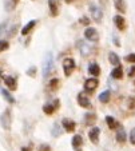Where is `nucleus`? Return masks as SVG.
<instances>
[{"mask_svg": "<svg viewBox=\"0 0 135 151\" xmlns=\"http://www.w3.org/2000/svg\"><path fill=\"white\" fill-rule=\"evenodd\" d=\"M54 58L51 54H47L46 59H44V64H43V76L48 78L50 75L54 72Z\"/></svg>", "mask_w": 135, "mask_h": 151, "instance_id": "nucleus-1", "label": "nucleus"}, {"mask_svg": "<svg viewBox=\"0 0 135 151\" xmlns=\"http://www.w3.org/2000/svg\"><path fill=\"white\" fill-rule=\"evenodd\" d=\"M0 123L4 130H9L11 128V111L6 110L3 114L0 115Z\"/></svg>", "mask_w": 135, "mask_h": 151, "instance_id": "nucleus-2", "label": "nucleus"}, {"mask_svg": "<svg viewBox=\"0 0 135 151\" xmlns=\"http://www.w3.org/2000/svg\"><path fill=\"white\" fill-rule=\"evenodd\" d=\"M75 67H76V66H75L74 59H71V58H67V59L63 62V70H64V74H66V76H70V75L74 72Z\"/></svg>", "mask_w": 135, "mask_h": 151, "instance_id": "nucleus-3", "label": "nucleus"}, {"mask_svg": "<svg viewBox=\"0 0 135 151\" xmlns=\"http://www.w3.org/2000/svg\"><path fill=\"white\" fill-rule=\"evenodd\" d=\"M78 103H79L80 107H83V109H88V107H91V102H90L88 96L86 95V92H79Z\"/></svg>", "mask_w": 135, "mask_h": 151, "instance_id": "nucleus-4", "label": "nucleus"}, {"mask_svg": "<svg viewBox=\"0 0 135 151\" xmlns=\"http://www.w3.org/2000/svg\"><path fill=\"white\" fill-rule=\"evenodd\" d=\"M84 36H86L87 40H91V42H96L99 39V35H98V31L92 27H88V28L84 31Z\"/></svg>", "mask_w": 135, "mask_h": 151, "instance_id": "nucleus-5", "label": "nucleus"}, {"mask_svg": "<svg viewBox=\"0 0 135 151\" xmlns=\"http://www.w3.org/2000/svg\"><path fill=\"white\" fill-rule=\"evenodd\" d=\"M98 86H99L98 79L91 78V79H87L86 82H84V90H86V91H94Z\"/></svg>", "mask_w": 135, "mask_h": 151, "instance_id": "nucleus-6", "label": "nucleus"}, {"mask_svg": "<svg viewBox=\"0 0 135 151\" xmlns=\"http://www.w3.org/2000/svg\"><path fill=\"white\" fill-rule=\"evenodd\" d=\"M91 15H92V19H94L95 22H101V20L103 19V12H102V9L96 6H91Z\"/></svg>", "mask_w": 135, "mask_h": 151, "instance_id": "nucleus-7", "label": "nucleus"}, {"mask_svg": "<svg viewBox=\"0 0 135 151\" xmlns=\"http://www.w3.org/2000/svg\"><path fill=\"white\" fill-rule=\"evenodd\" d=\"M99 135H101V128L99 127H92L88 132V137H90V139H91L92 143H98Z\"/></svg>", "mask_w": 135, "mask_h": 151, "instance_id": "nucleus-8", "label": "nucleus"}, {"mask_svg": "<svg viewBox=\"0 0 135 151\" xmlns=\"http://www.w3.org/2000/svg\"><path fill=\"white\" fill-rule=\"evenodd\" d=\"M114 23H115V26H116V28L121 29V31H123V29L126 28V20H124V17L121 16V15L114 16Z\"/></svg>", "mask_w": 135, "mask_h": 151, "instance_id": "nucleus-9", "label": "nucleus"}, {"mask_svg": "<svg viewBox=\"0 0 135 151\" xmlns=\"http://www.w3.org/2000/svg\"><path fill=\"white\" fill-rule=\"evenodd\" d=\"M4 83H6V86L8 87L9 90H12V91H15V90L17 88V84H16V79L12 76H6L4 78Z\"/></svg>", "mask_w": 135, "mask_h": 151, "instance_id": "nucleus-10", "label": "nucleus"}, {"mask_svg": "<svg viewBox=\"0 0 135 151\" xmlns=\"http://www.w3.org/2000/svg\"><path fill=\"white\" fill-rule=\"evenodd\" d=\"M63 127L66 128V131L67 132H72L75 130V122L74 120H71V119H67V118H64L63 119Z\"/></svg>", "mask_w": 135, "mask_h": 151, "instance_id": "nucleus-11", "label": "nucleus"}, {"mask_svg": "<svg viewBox=\"0 0 135 151\" xmlns=\"http://www.w3.org/2000/svg\"><path fill=\"white\" fill-rule=\"evenodd\" d=\"M83 145V139H82L80 135H75L72 138V147L75 148V151H82L80 150V146Z\"/></svg>", "mask_w": 135, "mask_h": 151, "instance_id": "nucleus-12", "label": "nucleus"}, {"mask_svg": "<svg viewBox=\"0 0 135 151\" xmlns=\"http://www.w3.org/2000/svg\"><path fill=\"white\" fill-rule=\"evenodd\" d=\"M111 78L112 79H122L123 78V68L121 66H116L111 71Z\"/></svg>", "mask_w": 135, "mask_h": 151, "instance_id": "nucleus-13", "label": "nucleus"}, {"mask_svg": "<svg viewBox=\"0 0 135 151\" xmlns=\"http://www.w3.org/2000/svg\"><path fill=\"white\" fill-rule=\"evenodd\" d=\"M108 60H110V63H111L112 66H119L121 64V59H119V56L115 52H110L108 54Z\"/></svg>", "mask_w": 135, "mask_h": 151, "instance_id": "nucleus-14", "label": "nucleus"}, {"mask_svg": "<svg viewBox=\"0 0 135 151\" xmlns=\"http://www.w3.org/2000/svg\"><path fill=\"white\" fill-rule=\"evenodd\" d=\"M35 24H36V20H31V22H28V23L23 27V29H22V35H28L29 32H31V29L35 27Z\"/></svg>", "mask_w": 135, "mask_h": 151, "instance_id": "nucleus-15", "label": "nucleus"}, {"mask_svg": "<svg viewBox=\"0 0 135 151\" xmlns=\"http://www.w3.org/2000/svg\"><path fill=\"white\" fill-rule=\"evenodd\" d=\"M78 46H79V48H80V52H82V55H88L90 54V51H91V48H90V46L87 44V43H84V42H78Z\"/></svg>", "mask_w": 135, "mask_h": 151, "instance_id": "nucleus-16", "label": "nucleus"}, {"mask_svg": "<svg viewBox=\"0 0 135 151\" xmlns=\"http://www.w3.org/2000/svg\"><path fill=\"white\" fill-rule=\"evenodd\" d=\"M114 4H115V8L118 9L119 12H126V3H124V0H115L114 1Z\"/></svg>", "mask_w": 135, "mask_h": 151, "instance_id": "nucleus-17", "label": "nucleus"}, {"mask_svg": "<svg viewBox=\"0 0 135 151\" xmlns=\"http://www.w3.org/2000/svg\"><path fill=\"white\" fill-rule=\"evenodd\" d=\"M88 71L91 75H94V76H96V75L101 74V68H99V66L96 64V63H91L88 67Z\"/></svg>", "mask_w": 135, "mask_h": 151, "instance_id": "nucleus-18", "label": "nucleus"}, {"mask_svg": "<svg viewBox=\"0 0 135 151\" xmlns=\"http://www.w3.org/2000/svg\"><path fill=\"white\" fill-rule=\"evenodd\" d=\"M48 6H50L51 15L52 16H56L57 15V3H56V0H48Z\"/></svg>", "mask_w": 135, "mask_h": 151, "instance_id": "nucleus-19", "label": "nucleus"}, {"mask_svg": "<svg viewBox=\"0 0 135 151\" xmlns=\"http://www.w3.org/2000/svg\"><path fill=\"white\" fill-rule=\"evenodd\" d=\"M116 140H118L119 143H124L127 140V135H126V132H124L123 128H121V130L118 131V134H116Z\"/></svg>", "mask_w": 135, "mask_h": 151, "instance_id": "nucleus-20", "label": "nucleus"}, {"mask_svg": "<svg viewBox=\"0 0 135 151\" xmlns=\"http://www.w3.org/2000/svg\"><path fill=\"white\" fill-rule=\"evenodd\" d=\"M110 96H111V92L107 90V91H103L101 95H99V100H101L102 103H107L110 100Z\"/></svg>", "mask_w": 135, "mask_h": 151, "instance_id": "nucleus-21", "label": "nucleus"}, {"mask_svg": "<svg viewBox=\"0 0 135 151\" xmlns=\"http://www.w3.org/2000/svg\"><path fill=\"white\" fill-rule=\"evenodd\" d=\"M106 123L108 124V127L111 128V130H115V127H118V123L114 120V118L112 116H106Z\"/></svg>", "mask_w": 135, "mask_h": 151, "instance_id": "nucleus-22", "label": "nucleus"}, {"mask_svg": "<svg viewBox=\"0 0 135 151\" xmlns=\"http://www.w3.org/2000/svg\"><path fill=\"white\" fill-rule=\"evenodd\" d=\"M126 107L130 110H135V98L134 96H130L126 99Z\"/></svg>", "mask_w": 135, "mask_h": 151, "instance_id": "nucleus-23", "label": "nucleus"}, {"mask_svg": "<svg viewBox=\"0 0 135 151\" xmlns=\"http://www.w3.org/2000/svg\"><path fill=\"white\" fill-rule=\"evenodd\" d=\"M95 122H96V116H95V114H87L86 115V123L88 126L94 124Z\"/></svg>", "mask_w": 135, "mask_h": 151, "instance_id": "nucleus-24", "label": "nucleus"}, {"mask_svg": "<svg viewBox=\"0 0 135 151\" xmlns=\"http://www.w3.org/2000/svg\"><path fill=\"white\" fill-rule=\"evenodd\" d=\"M55 110H56V107H55V106H52V104H46L43 107V111L46 112V114H48V115H51Z\"/></svg>", "mask_w": 135, "mask_h": 151, "instance_id": "nucleus-25", "label": "nucleus"}, {"mask_svg": "<svg viewBox=\"0 0 135 151\" xmlns=\"http://www.w3.org/2000/svg\"><path fill=\"white\" fill-rule=\"evenodd\" d=\"M0 91H1V94L4 95V98H6V100H7V102H9V103H14V102H15V99L11 96V94H9V92L7 91V90H3V88H1V90H0Z\"/></svg>", "mask_w": 135, "mask_h": 151, "instance_id": "nucleus-26", "label": "nucleus"}, {"mask_svg": "<svg viewBox=\"0 0 135 151\" xmlns=\"http://www.w3.org/2000/svg\"><path fill=\"white\" fill-rule=\"evenodd\" d=\"M8 47H9L8 42H6V40H0V52H3V51H6V50H8Z\"/></svg>", "mask_w": 135, "mask_h": 151, "instance_id": "nucleus-27", "label": "nucleus"}, {"mask_svg": "<svg viewBox=\"0 0 135 151\" xmlns=\"http://www.w3.org/2000/svg\"><path fill=\"white\" fill-rule=\"evenodd\" d=\"M60 127H59V124L57 123H55V126H54V130H52V135H55V137H59L60 135Z\"/></svg>", "mask_w": 135, "mask_h": 151, "instance_id": "nucleus-28", "label": "nucleus"}, {"mask_svg": "<svg viewBox=\"0 0 135 151\" xmlns=\"http://www.w3.org/2000/svg\"><path fill=\"white\" fill-rule=\"evenodd\" d=\"M130 143L135 146V128H132L130 131Z\"/></svg>", "mask_w": 135, "mask_h": 151, "instance_id": "nucleus-29", "label": "nucleus"}, {"mask_svg": "<svg viewBox=\"0 0 135 151\" xmlns=\"http://www.w3.org/2000/svg\"><path fill=\"white\" fill-rule=\"evenodd\" d=\"M39 151H51V147L48 145H40L39 146Z\"/></svg>", "mask_w": 135, "mask_h": 151, "instance_id": "nucleus-30", "label": "nucleus"}, {"mask_svg": "<svg viewBox=\"0 0 135 151\" xmlns=\"http://www.w3.org/2000/svg\"><path fill=\"white\" fill-rule=\"evenodd\" d=\"M80 23L84 24V26H88V24H90V19L87 16H82L80 17Z\"/></svg>", "mask_w": 135, "mask_h": 151, "instance_id": "nucleus-31", "label": "nucleus"}, {"mask_svg": "<svg viewBox=\"0 0 135 151\" xmlns=\"http://www.w3.org/2000/svg\"><path fill=\"white\" fill-rule=\"evenodd\" d=\"M126 60L130 63H135V54H130L126 56Z\"/></svg>", "mask_w": 135, "mask_h": 151, "instance_id": "nucleus-32", "label": "nucleus"}, {"mask_svg": "<svg viewBox=\"0 0 135 151\" xmlns=\"http://www.w3.org/2000/svg\"><path fill=\"white\" fill-rule=\"evenodd\" d=\"M57 84H59V79H52L51 82H50L51 88H55V87H57Z\"/></svg>", "mask_w": 135, "mask_h": 151, "instance_id": "nucleus-33", "label": "nucleus"}, {"mask_svg": "<svg viewBox=\"0 0 135 151\" xmlns=\"http://www.w3.org/2000/svg\"><path fill=\"white\" fill-rule=\"evenodd\" d=\"M35 72H36V68H35V67H31V68L27 71V74H28L29 76H35Z\"/></svg>", "mask_w": 135, "mask_h": 151, "instance_id": "nucleus-34", "label": "nucleus"}, {"mask_svg": "<svg viewBox=\"0 0 135 151\" xmlns=\"http://www.w3.org/2000/svg\"><path fill=\"white\" fill-rule=\"evenodd\" d=\"M129 75H130V76H135V66H132L131 68H130Z\"/></svg>", "mask_w": 135, "mask_h": 151, "instance_id": "nucleus-35", "label": "nucleus"}, {"mask_svg": "<svg viewBox=\"0 0 135 151\" xmlns=\"http://www.w3.org/2000/svg\"><path fill=\"white\" fill-rule=\"evenodd\" d=\"M22 151H31V150H29V148H27V147H23V148H22Z\"/></svg>", "mask_w": 135, "mask_h": 151, "instance_id": "nucleus-36", "label": "nucleus"}, {"mask_svg": "<svg viewBox=\"0 0 135 151\" xmlns=\"http://www.w3.org/2000/svg\"><path fill=\"white\" fill-rule=\"evenodd\" d=\"M64 1H66V3H72L74 0H64Z\"/></svg>", "mask_w": 135, "mask_h": 151, "instance_id": "nucleus-37", "label": "nucleus"}, {"mask_svg": "<svg viewBox=\"0 0 135 151\" xmlns=\"http://www.w3.org/2000/svg\"><path fill=\"white\" fill-rule=\"evenodd\" d=\"M14 1H15V3H17V1H19V0H14Z\"/></svg>", "mask_w": 135, "mask_h": 151, "instance_id": "nucleus-38", "label": "nucleus"}, {"mask_svg": "<svg viewBox=\"0 0 135 151\" xmlns=\"http://www.w3.org/2000/svg\"><path fill=\"white\" fill-rule=\"evenodd\" d=\"M0 78H1V72H0Z\"/></svg>", "mask_w": 135, "mask_h": 151, "instance_id": "nucleus-39", "label": "nucleus"}]
</instances>
